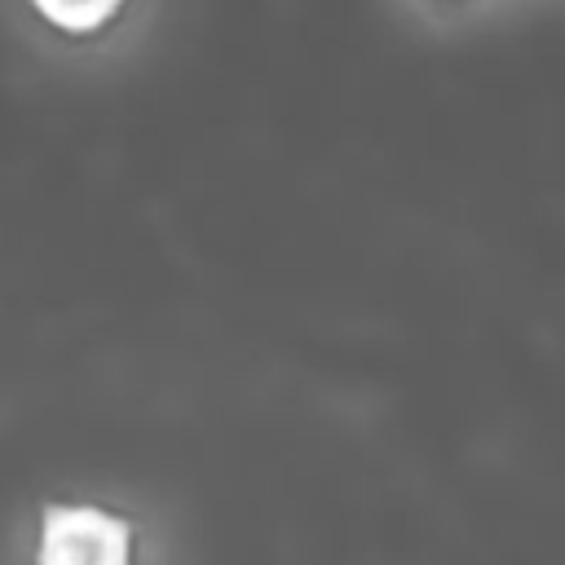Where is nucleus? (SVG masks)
I'll return each mask as SVG.
<instances>
[{"mask_svg":"<svg viewBox=\"0 0 565 565\" xmlns=\"http://www.w3.org/2000/svg\"><path fill=\"white\" fill-rule=\"evenodd\" d=\"M132 530L106 508L93 503H57L40 516V565H128Z\"/></svg>","mask_w":565,"mask_h":565,"instance_id":"f257e3e1","label":"nucleus"},{"mask_svg":"<svg viewBox=\"0 0 565 565\" xmlns=\"http://www.w3.org/2000/svg\"><path fill=\"white\" fill-rule=\"evenodd\" d=\"M53 26H62V31H93V26H102L124 0H31Z\"/></svg>","mask_w":565,"mask_h":565,"instance_id":"f03ea898","label":"nucleus"}]
</instances>
